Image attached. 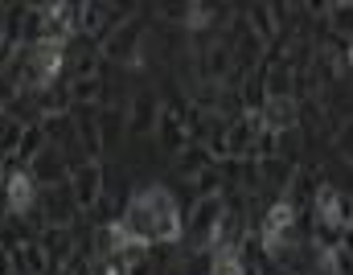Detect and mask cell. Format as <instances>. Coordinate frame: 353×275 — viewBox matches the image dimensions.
Segmentation results:
<instances>
[{"label":"cell","mask_w":353,"mask_h":275,"mask_svg":"<svg viewBox=\"0 0 353 275\" xmlns=\"http://www.w3.org/2000/svg\"><path fill=\"white\" fill-rule=\"evenodd\" d=\"M136 197L152 210V247H169L185 238V214L176 205V193L165 185H144L136 189Z\"/></svg>","instance_id":"cell-1"},{"label":"cell","mask_w":353,"mask_h":275,"mask_svg":"<svg viewBox=\"0 0 353 275\" xmlns=\"http://www.w3.org/2000/svg\"><path fill=\"white\" fill-rule=\"evenodd\" d=\"M226 210H230V197L226 193H214V197H197L193 201V210L185 214V234L193 238V251H214L218 247Z\"/></svg>","instance_id":"cell-2"},{"label":"cell","mask_w":353,"mask_h":275,"mask_svg":"<svg viewBox=\"0 0 353 275\" xmlns=\"http://www.w3.org/2000/svg\"><path fill=\"white\" fill-rule=\"evenodd\" d=\"M103 62H119L128 70H140L144 66V21L140 17H128L103 45H99Z\"/></svg>","instance_id":"cell-3"},{"label":"cell","mask_w":353,"mask_h":275,"mask_svg":"<svg viewBox=\"0 0 353 275\" xmlns=\"http://www.w3.org/2000/svg\"><path fill=\"white\" fill-rule=\"evenodd\" d=\"M0 169H4V181H0L4 210L12 218H33L37 214V201H41V189L29 177V169H12V165H0Z\"/></svg>","instance_id":"cell-4"},{"label":"cell","mask_w":353,"mask_h":275,"mask_svg":"<svg viewBox=\"0 0 353 275\" xmlns=\"http://www.w3.org/2000/svg\"><path fill=\"white\" fill-rule=\"evenodd\" d=\"M70 193H74V205L79 214H94L107 197V181H103V161H74L70 165Z\"/></svg>","instance_id":"cell-5"},{"label":"cell","mask_w":353,"mask_h":275,"mask_svg":"<svg viewBox=\"0 0 353 275\" xmlns=\"http://www.w3.org/2000/svg\"><path fill=\"white\" fill-rule=\"evenodd\" d=\"M161 99L157 91H136L132 94V103H128V111H123V128L132 132V136H148V132H157V119H161Z\"/></svg>","instance_id":"cell-6"},{"label":"cell","mask_w":353,"mask_h":275,"mask_svg":"<svg viewBox=\"0 0 353 275\" xmlns=\"http://www.w3.org/2000/svg\"><path fill=\"white\" fill-rule=\"evenodd\" d=\"M157 140H161V148L165 152H181L185 144H189V119H185V107H161V119H157V132H152Z\"/></svg>","instance_id":"cell-7"},{"label":"cell","mask_w":353,"mask_h":275,"mask_svg":"<svg viewBox=\"0 0 353 275\" xmlns=\"http://www.w3.org/2000/svg\"><path fill=\"white\" fill-rule=\"evenodd\" d=\"M259 119H263L267 132H275V136L296 132V128H300V103H296L292 94H283V99H263Z\"/></svg>","instance_id":"cell-8"},{"label":"cell","mask_w":353,"mask_h":275,"mask_svg":"<svg viewBox=\"0 0 353 275\" xmlns=\"http://www.w3.org/2000/svg\"><path fill=\"white\" fill-rule=\"evenodd\" d=\"M37 243L46 247V255H50V267H54V272H58V267L79 251L74 230H66V226H41V230H37Z\"/></svg>","instance_id":"cell-9"},{"label":"cell","mask_w":353,"mask_h":275,"mask_svg":"<svg viewBox=\"0 0 353 275\" xmlns=\"http://www.w3.org/2000/svg\"><path fill=\"white\" fill-rule=\"evenodd\" d=\"M218 161H214V152H210V144H185L181 152H176V173L185 177V181H197L201 173H210Z\"/></svg>","instance_id":"cell-10"},{"label":"cell","mask_w":353,"mask_h":275,"mask_svg":"<svg viewBox=\"0 0 353 275\" xmlns=\"http://www.w3.org/2000/svg\"><path fill=\"white\" fill-rule=\"evenodd\" d=\"M255 173H259V185L288 189L292 177H296V161H288V156H267V161H255Z\"/></svg>","instance_id":"cell-11"},{"label":"cell","mask_w":353,"mask_h":275,"mask_svg":"<svg viewBox=\"0 0 353 275\" xmlns=\"http://www.w3.org/2000/svg\"><path fill=\"white\" fill-rule=\"evenodd\" d=\"M329 29H333V37H341V41L350 45L353 41V0L329 4Z\"/></svg>","instance_id":"cell-12"},{"label":"cell","mask_w":353,"mask_h":275,"mask_svg":"<svg viewBox=\"0 0 353 275\" xmlns=\"http://www.w3.org/2000/svg\"><path fill=\"white\" fill-rule=\"evenodd\" d=\"M333 144H337L341 161H350V165H353V115L337 123V132H333Z\"/></svg>","instance_id":"cell-13"},{"label":"cell","mask_w":353,"mask_h":275,"mask_svg":"<svg viewBox=\"0 0 353 275\" xmlns=\"http://www.w3.org/2000/svg\"><path fill=\"white\" fill-rule=\"evenodd\" d=\"M128 275H157V267H152V259H148V255H140V259H132V263H128Z\"/></svg>","instance_id":"cell-14"},{"label":"cell","mask_w":353,"mask_h":275,"mask_svg":"<svg viewBox=\"0 0 353 275\" xmlns=\"http://www.w3.org/2000/svg\"><path fill=\"white\" fill-rule=\"evenodd\" d=\"M12 99H17V91H12V87H4V79H0V119L8 115V107H12Z\"/></svg>","instance_id":"cell-15"},{"label":"cell","mask_w":353,"mask_h":275,"mask_svg":"<svg viewBox=\"0 0 353 275\" xmlns=\"http://www.w3.org/2000/svg\"><path fill=\"white\" fill-rule=\"evenodd\" d=\"M345 66H350V70H353V41H350V45H345Z\"/></svg>","instance_id":"cell-16"}]
</instances>
